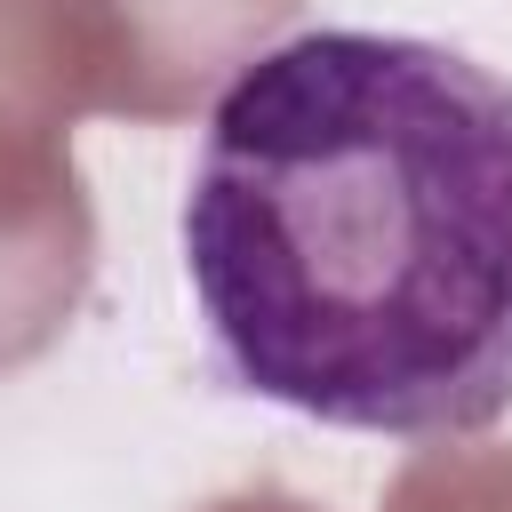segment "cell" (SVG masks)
Listing matches in <instances>:
<instances>
[{
    "mask_svg": "<svg viewBox=\"0 0 512 512\" xmlns=\"http://www.w3.org/2000/svg\"><path fill=\"white\" fill-rule=\"evenodd\" d=\"M88 280V208L64 144L0 152V368L32 360Z\"/></svg>",
    "mask_w": 512,
    "mask_h": 512,
    "instance_id": "cell-3",
    "label": "cell"
},
{
    "mask_svg": "<svg viewBox=\"0 0 512 512\" xmlns=\"http://www.w3.org/2000/svg\"><path fill=\"white\" fill-rule=\"evenodd\" d=\"M184 280L224 376L312 424L464 440L512 408V80L416 32H304L216 96Z\"/></svg>",
    "mask_w": 512,
    "mask_h": 512,
    "instance_id": "cell-1",
    "label": "cell"
},
{
    "mask_svg": "<svg viewBox=\"0 0 512 512\" xmlns=\"http://www.w3.org/2000/svg\"><path fill=\"white\" fill-rule=\"evenodd\" d=\"M384 512H512V456H424Z\"/></svg>",
    "mask_w": 512,
    "mask_h": 512,
    "instance_id": "cell-4",
    "label": "cell"
},
{
    "mask_svg": "<svg viewBox=\"0 0 512 512\" xmlns=\"http://www.w3.org/2000/svg\"><path fill=\"white\" fill-rule=\"evenodd\" d=\"M296 0H64L88 96L136 120H176L224 72H248Z\"/></svg>",
    "mask_w": 512,
    "mask_h": 512,
    "instance_id": "cell-2",
    "label": "cell"
}]
</instances>
